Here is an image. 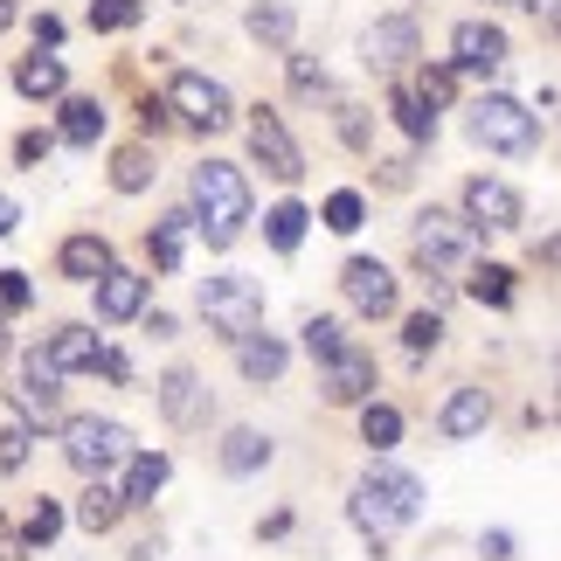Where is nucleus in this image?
<instances>
[{
	"mask_svg": "<svg viewBox=\"0 0 561 561\" xmlns=\"http://www.w3.org/2000/svg\"><path fill=\"white\" fill-rule=\"evenodd\" d=\"M347 513H354V527L375 541V554H381V541L396 527H409L423 513V479L416 471H402V465H368L360 471V485H354V500H347Z\"/></svg>",
	"mask_w": 561,
	"mask_h": 561,
	"instance_id": "nucleus-1",
	"label": "nucleus"
},
{
	"mask_svg": "<svg viewBox=\"0 0 561 561\" xmlns=\"http://www.w3.org/2000/svg\"><path fill=\"white\" fill-rule=\"evenodd\" d=\"M250 222V181L229 160L194 167V229L208 236V250H229Z\"/></svg>",
	"mask_w": 561,
	"mask_h": 561,
	"instance_id": "nucleus-2",
	"label": "nucleus"
},
{
	"mask_svg": "<svg viewBox=\"0 0 561 561\" xmlns=\"http://www.w3.org/2000/svg\"><path fill=\"white\" fill-rule=\"evenodd\" d=\"M62 458H70V471H83V479H104L112 465L133 458V430L112 423V416H70L62 423Z\"/></svg>",
	"mask_w": 561,
	"mask_h": 561,
	"instance_id": "nucleus-3",
	"label": "nucleus"
},
{
	"mask_svg": "<svg viewBox=\"0 0 561 561\" xmlns=\"http://www.w3.org/2000/svg\"><path fill=\"white\" fill-rule=\"evenodd\" d=\"M202 312H208V333H222L236 347L243 333L264 327V285H256V277H208V285H202Z\"/></svg>",
	"mask_w": 561,
	"mask_h": 561,
	"instance_id": "nucleus-4",
	"label": "nucleus"
},
{
	"mask_svg": "<svg viewBox=\"0 0 561 561\" xmlns=\"http://www.w3.org/2000/svg\"><path fill=\"white\" fill-rule=\"evenodd\" d=\"M465 125H471V139H479V146H492V153H513V160L541 146V125H534V112H527V104H513V98H479Z\"/></svg>",
	"mask_w": 561,
	"mask_h": 561,
	"instance_id": "nucleus-5",
	"label": "nucleus"
},
{
	"mask_svg": "<svg viewBox=\"0 0 561 561\" xmlns=\"http://www.w3.org/2000/svg\"><path fill=\"white\" fill-rule=\"evenodd\" d=\"M471 229L465 215H444V208H423L416 215V264L430 277H450V271H465V256H471Z\"/></svg>",
	"mask_w": 561,
	"mask_h": 561,
	"instance_id": "nucleus-6",
	"label": "nucleus"
},
{
	"mask_svg": "<svg viewBox=\"0 0 561 561\" xmlns=\"http://www.w3.org/2000/svg\"><path fill=\"white\" fill-rule=\"evenodd\" d=\"M167 112H181L194 133H222V125L236 118V104H229V91L215 77H202V70H174V83H167Z\"/></svg>",
	"mask_w": 561,
	"mask_h": 561,
	"instance_id": "nucleus-7",
	"label": "nucleus"
},
{
	"mask_svg": "<svg viewBox=\"0 0 561 561\" xmlns=\"http://www.w3.org/2000/svg\"><path fill=\"white\" fill-rule=\"evenodd\" d=\"M56 396H62V368L49 360V347H28L21 354V388H14V409L21 423H56Z\"/></svg>",
	"mask_w": 561,
	"mask_h": 561,
	"instance_id": "nucleus-8",
	"label": "nucleus"
},
{
	"mask_svg": "<svg viewBox=\"0 0 561 561\" xmlns=\"http://www.w3.org/2000/svg\"><path fill=\"white\" fill-rule=\"evenodd\" d=\"M250 153L264 160L271 181H298V174H306V153H298V139L285 133V118H277L271 104H256V112H250Z\"/></svg>",
	"mask_w": 561,
	"mask_h": 561,
	"instance_id": "nucleus-9",
	"label": "nucleus"
},
{
	"mask_svg": "<svg viewBox=\"0 0 561 561\" xmlns=\"http://www.w3.org/2000/svg\"><path fill=\"white\" fill-rule=\"evenodd\" d=\"M450 49H458V62H450L458 77H500L506 70V28L500 21H458Z\"/></svg>",
	"mask_w": 561,
	"mask_h": 561,
	"instance_id": "nucleus-10",
	"label": "nucleus"
},
{
	"mask_svg": "<svg viewBox=\"0 0 561 561\" xmlns=\"http://www.w3.org/2000/svg\"><path fill=\"white\" fill-rule=\"evenodd\" d=\"M340 291H347V306L360 319H388V312H396V271L375 264V256H354V264L340 271Z\"/></svg>",
	"mask_w": 561,
	"mask_h": 561,
	"instance_id": "nucleus-11",
	"label": "nucleus"
},
{
	"mask_svg": "<svg viewBox=\"0 0 561 561\" xmlns=\"http://www.w3.org/2000/svg\"><path fill=\"white\" fill-rule=\"evenodd\" d=\"M520 215L527 208H520V194H513L506 181H485V174L465 181V222L471 229H520Z\"/></svg>",
	"mask_w": 561,
	"mask_h": 561,
	"instance_id": "nucleus-12",
	"label": "nucleus"
},
{
	"mask_svg": "<svg viewBox=\"0 0 561 561\" xmlns=\"http://www.w3.org/2000/svg\"><path fill=\"white\" fill-rule=\"evenodd\" d=\"M416 14H388V21H375L368 35H360V56H368V70H402L409 56H416Z\"/></svg>",
	"mask_w": 561,
	"mask_h": 561,
	"instance_id": "nucleus-13",
	"label": "nucleus"
},
{
	"mask_svg": "<svg viewBox=\"0 0 561 561\" xmlns=\"http://www.w3.org/2000/svg\"><path fill=\"white\" fill-rule=\"evenodd\" d=\"M375 396V354H360V347H340L327 360V402H368Z\"/></svg>",
	"mask_w": 561,
	"mask_h": 561,
	"instance_id": "nucleus-14",
	"label": "nucleus"
},
{
	"mask_svg": "<svg viewBox=\"0 0 561 561\" xmlns=\"http://www.w3.org/2000/svg\"><path fill=\"white\" fill-rule=\"evenodd\" d=\"M160 409H167V423H174V430H194V423H202L208 388L194 381V368H167V375H160Z\"/></svg>",
	"mask_w": 561,
	"mask_h": 561,
	"instance_id": "nucleus-15",
	"label": "nucleus"
},
{
	"mask_svg": "<svg viewBox=\"0 0 561 561\" xmlns=\"http://www.w3.org/2000/svg\"><path fill=\"white\" fill-rule=\"evenodd\" d=\"M91 285H98V319H112V327H118V319H139V306H146V277L139 271H104V277H91Z\"/></svg>",
	"mask_w": 561,
	"mask_h": 561,
	"instance_id": "nucleus-16",
	"label": "nucleus"
},
{
	"mask_svg": "<svg viewBox=\"0 0 561 561\" xmlns=\"http://www.w3.org/2000/svg\"><path fill=\"white\" fill-rule=\"evenodd\" d=\"M492 423V396H485V388H458V396H450L444 402V416H437V430H444V437L450 444H465V437H479V430Z\"/></svg>",
	"mask_w": 561,
	"mask_h": 561,
	"instance_id": "nucleus-17",
	"label": "nucleus"
},
{
	"mask_svg": "<svg viewBox=\"0 0 561 561\" xmlns=\"http://www.w3.org/2000/svg\"><path fill=\"white\" fill-rule=\"evenodd\" d=\"M56 271L77 277V285H91V277L112 271V243H104V236H70V243L56 250Z\"/></svg>",
	"mask_w": 561,
	"mask_h": 561,
	"instance_id": "nucleus-18",
	"label": "nucleus"
},
{
	"mask_svg": "<svg viewBox=\"0 0 561 561\" xmlns=\"http://www.w3.org/2000/svg\"><path fill=\"white\" fill-rule=\"evenodd\" d=\"M285 340H271V333H243L236 340V368H243V381H277L285 375Z\"/></svg>",
	"mask_w": 561,
	"mask_h": 561,
	"instance_id": "nucleus-19",
	"label": "nucleus"
},
{
	"mask_svg": "<svg viewBox=\"0 0 561 561\" xmlns=\"http://www.w3.org/2000/svg\"><path fill=\"white\" fill-rule=\"evenodd\" d=\"M98 347H104V340H98L91 327H56V333H49V360H56L62 375H77V368H98Z\"/></svg>",
	"mask_w": 561,
	"mask_h": 561,
	"instance_id": "nucleus-20",
	"label": "nucleus"
},
{
	"mask_svg": "<svg viewBox=\"0 0 561 561\" xmlns=\"http://www.w3.org/2000/svg\"><path fill=\"white\" fill-rule=\"evenodd\" d=\"M167 471H174V465H167L160 450H139L133 471H125V492H118V500H125V506H153V492L167 485Z\"/></svg>",
	"mask_w": 561,
	"mask_h": 561,
	"instance_id": "nucleus-21",
	"label": "nucleus"
},
{
	"mask_svg": "<svg viewBox=\"0 0 561 561\" xmlns=\"http://www.w3.org/2000/svg\"><path fill=\"white\" fill-rule=\"evenodd\" d=\"M62 83H70V77H62V62H56V56H42V49L14 70V91H21V98H35V104H42V98H62Z\"/></svg>",
	"mask_w": 561,
	"mask_h": 561,
	"instance_id": "nucleus-22",
	"label": "nucleus"
},
{
	"mask_svg": "<svg viewBox=\"0 0 561 561\" xmlns=\"http://www.w3.org/2000/svg\"><path fill=\"white\" fill-rule=\"evenodd\" d=\"M118 513H125V500H118V492L104 485V479H91V492L77 500V527H83V534H112V527H118Z\"/></svg>",
	"mask_w": 561,
	"mask_h": 561,
	"instance_id": "nucleus-23",
	"label": "nucleus"
},
{
	"mask_svg": "<svg viewBox=\"0 0 561 561\" xmlns=\"http://www.w3.org/2000/svg\"><path fill=\"white\" fill-rule=\"evenodd\" d=\"M187 236H194V215H187V208H174V215H167V222L153 229V271H181Z\"/></svg>",
	"mask_w": 561,
	"mask_h": 561,
	"instance_id": "nucleus-24",
	"label": "nucleus"
},
{
	"mask_svg": "<svg viewBox=\"0 0 561 561\" xmlns=\"http://www.w3.org/2000/svg\"><path fill=\"white\" fill-rule=\"evenodd\" d=\"M62 139H70V146H98L104 139V104L98 98H70V104H62Z\"/></svg>",
	"mask_w": 561,
	"mask_h": 561,
	"instance_id": "nucleus-25",
	"label": "nucleus"
},
{
	"mask_svg": "<svg viewBox=\"0 0 561 561\" xmlns=\"http://www.w3.org/2000/svg\"><path fill=\"white\" fill-rule=\"evenodd\" d=\"M291 28H298V21H291L285 0H256V8H250V35L271 42V49H291Z\"/></svg>",
	"mask_w": 561,
	"mask_h": 561,
	"instance_id": "nucleus-26",
	"label": "nucleus"
},
{
	"mask_svg": "<svg viewBox=\"0 0 561 561\" xmlns=\"http://www.w3.org/2000/svg\"><path fill=\"white\" fill-rule=\"evenodd\" d=\"M388 112H396V125H402V133L416 139V146L437 133V112H423V98L409 91V83H396V91H388Z\"/></svg>",
	"mask_w": 561,
	"mask_h": 561,
	"instance_id": "nucleus-27",
	"label": "nucleus"
},
{
	"mask_svg": "<svg viewBox=\"0 0 561 561\" xmlns=\"http://www.w3.org/2000/svg\"><path fill=\"white\" fill-rule=\"evenodd\" d=\"M306 222H312V215H306V202H277V208L264 215V236H271V250H298V243H306Z\"/></svg>",
	"mask_w": 561,
	"mask_h": 561,
	"instance_id": "nucleus-28",
	"label": "nucleus"
},
{
	"mask_svg": "<svg viewBox=\"0 0 561 561\" xmlns=\"http://www.w3.org/2000/svg\"><path fill=\"white\" fill-rule=\"evenodd\" d=\"M222 465H229V471L271 465V437H256V430H229V437H222Z\"/></svg>",
	"mask_w": 561,
	"mask_h": 561,
	"instance_id": "nucleus-29",
	"label": "nucleus"
},
{
	"mask_svg": "<svg viewBox=\"0 0 561 561\" xmlns=\"http://www.w3.org/2000/svg\"><path fill=\"white\" fill-rule=\"evenodd\" d=\"M416 98H423V112H444V104L458 98V70H450V62H423Z\"/></svg>",
	"mask_w": 561,
	"mask_h": 561,
	"instance_id": "nucleus-30",
	"label": "nucleus"
},
{
	"mask_svg": "<svg viewBox=\"0 0 561 561\" xmlns=\"http://www.w3.org/2000/svg\"><path fill=\"white\" fill-rule=\"evenodd\" d=\"M396 437H402V416L388 402H368L360 409V444H375V450H396Z\"/></svg>",
	"mask_w": 561,
	"mask_h": 561,
	"instance_id": "nucleus-31",
	"label": "nucleus"
},
{
	"mask_svg": "<svg viewBox=\"0 0 561 561\" xmlns=\"http://www.w3.org/2000/svg\"><path fill=\"white\" fill-rule=\"evenodd\" d=\"M465 291L479 298V306H513V271H506V264H479Z\"/></svg>",
	"mask_w": 561,
	"mask_h": 561,
	"instance_id": "nucleus-32",
	"label": "nucleus"
},
{
	"mask_svg": "<svg viewBox=\"0 0 561 561\" xmlns=\"http://www.w3.org/2000/svg\"><path fill=\"white\" fill-rule=\"evenodd\" d=\"M146 181H153V153H146V146H125V153L112 160V187L118 194H139Z\"/></svg>",
	"mask_w": 561,
	"mask_h": 561,
	"instance_id": "nucleus-33",
	"label": "nucleus"
},
{
	"mask_svg": "<svg viewBox=\"0 0 561 561\" xmlns=\"http://www.w3.org/2000/svg\"><path fill=\"white\" fill-rule=\"evenodd\" d=\"M146 0H91V28L98 35H118V28H139Z\"/></svg>",
	"mask_w": 561,
	"mask_h": 561,
	"instance_id": "nucleus-34",
	"label": "nucleus"
},
{
	"mask_svg": "<svg viewBox=\"0 0 561 561\" xmlns=\"http://www.w3.org/2000/svg\"><path fill=\"white\" fill-rule=\"evenodd\" d=\"M360 222H368V202H360L354 187H340V194H327V229H333V236H354Z\"/></svg>",
	"mask_w": 561,
	"mask_h": 561,
	"instance_id": "nucleus-35",
	"label": "nucleus"
},
{
	"mask_svg": "<svg viewBox=\"0 0 561 561\" xmlns=\"http://www.w3.org/2000/svg\"><path fill=\"white\" fill-rule=\"evenodd\" d=\"M402 347H409V354H437V347H444V312H409Z\"/></svg>",
	"mask_w": 561,
	"mask_h": 561,
	"instance_id": "nucleus-36",
	"label": "nucleus"
},
{
	"mask_svg": "<svg viewBox=\"0 0 561 561\" xmlns=\"http://www.w3.org/2000/svg\"><path fill=\"white\" fill-rule=\"evenodd\" d=\"M340 347H347V327H340V319H327V312L306 319V354H312V360H333Z\"/></svg>",
	"mask_w": 561,
	"mask_h": 561,
	"instance_id": "nucleus-37",
	"label": "nucleus"
},
{
	"mask_svg": "<svg viewBox=\"0 0 561 561\" xmlns=\"http://www.w3.org/2000/svg\"><path fill=\"white\" fill-rule=\"evenodd\" d=\"M28 450H35V430L28 423H8V430H0V471H21V465H28Z\"/></svg>",
	"mask_w": 561,
	"mask_h": 561,
	"instance_id": "nucleus-38",
	"label": "nucleus"
},
{
	"mask_svg": "<svg viewBox=\"0 0 561 561\" xmlns=\"http://www.w3.org/2000/svg\"><path fill=\"white\" fill-rule=\"evenodd\" d=\"M56 534H62V506H56V500H42V506L28 513V548H49Z\"/></svg>",
	"mask_w": 561,
	"mask_h": 561,
	"instance_id": "nucleus-39",
	"label": "nucleus"
},
{
	"mask_svg": "<svg viewBox=\"0 0 561 561\" xmlns=\"http://www.w3.org/2000/svg\"><path fill=\"white\" fill-rule=\"evenodd\" d=\"M28 277H21V271H0V306H8V312H28Z\"/></svg>",
	"mask_w": 561,
	"mask_h": 561,
	"instance_id": "nucleus-40",
	"label": "nucleus"
},
{
	"mask_svg": "<svg viewBox=\"0 0 561 561\" xmlns=\"http://www.w3.org/2000/svg\"><path fill=\"white\" fill-rule=\"evenodd\" d=\"M291 83H298L306 98H319V91H327V70H319L312 56H291Z\"/></svg>",
	"mask_w": 561,
	"mask_h": 561,
	"instance_id": "nucleus-41",
	"label": "nucleus"
},
{
	"mask_svg": "<svg viewBox=\"0 0 561 561\" xmlns=\"http://www.w3.org/2000/svg\"><path fill=\"white\" fill-rule=\"evenodd\" d=\"M49 146H56L49 133H21V139H14V160H21V167H35V160H49Z\"/></svg>",
	"mask_w": 561,
	"mask_h": 561,
	"instance_id": "nucleus-42",
	"label": "nucleus"
},
{
	"mask_svg": "<svg viewBox=\"0 0 561 561\" xmlns=\"http://www.w3.org/2000/svg\"><path fill=\"white\" fill-rule=\"evenodd\" d=\"M340 133H347V146H368V118H360L354 104H340Z\"/></svg>",
	"mask_w": 561,
	"mask_h": 561,
	"instance_id": "nucleus-43",
	"label": "nucleus"
},
{
	"mask_svg": "<svg viewBox=\"0 0 561 561\" xmlns=\"http://www.w3.org/2000/svg\"><path fill=\"white\" fill-rule=\"evenodd\" d=\"M98 368H104V375H112V381H133V360H125L118 347H98Z\"/></svg>",
	"mask_w": 561,
	"mask_h": 561,
	"instance_id": "nucleus-44",
	"label": "nucleus"
},
{
	"mask_svg": "<svg viewBox=\"0 0 561 561\" xmlns=\"http://www.w3.org/2000/svg\"><path fill=\"white\" fill-rule=\"evenodd\" d=\"M62 42V21L56 14H35V49H56Z\"/></svg>",
	"mask_w": 561,
	"mask_h": 561,
	"instance_id": "nucleus-45",
	"label": "nucleus"
},
{
	"mask_svg": "<svg viewBox=\"0 0 561 561\" xmlns=\"http://www.w3.org/2000/svg\"><path fill=\"white\" fill-rule=\"evenodd\" d=\"M479 554H485V561H513V534H485Z\"/></svg>",
	"mask_w": 561,
	"mask_h": 561,
	"instance_id": "nucleus-46",
	"label": "nucleus"
},
{
	"mask_svg": "<svg viewBox=\"0 0 561 561\" xmlns=\"http://www.w3.org/2000/svg\"><path fill=\"white\" fill-rule=\"evenodd\" d=\"M14 215H21V208L8 202V194H0V236H14Z\"/></svg>",
	"mask_w": 561,
	"mask_h": 561,
	"instance_id": "nucleus-47",
	"label": "nucleus"
},
{
	"mask_svg": "<svg viewBox=\"0 0 561 561\" xmlns=\"http://www.w3.org/2000/svg\"><path fill=\"white\" fill-rule=\"evenodd\" d=\"M8 21H14V0H0V28H8Z\"/></svg>",
	"mask_w": 561,
	"mask_h": 561,
	"instance_id": "nucleus-48",
	"label": "nucleus"
},
{
	"mask_svg": "<svg viewBox=\"0 0 561 561\" xmlns=\"http://www.w3.org/2000/svg\"><path fill=\"white\" fill-rule=\"evenodd\" d=\"M0 360H8V319H0Z\"/></svg>",
	"mask_w": 561,
	"mask_h": 561,
	"instance_id": "nucleus-49",
	"label": "nucleus"
}]
</instances>
